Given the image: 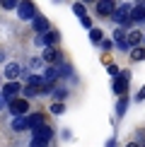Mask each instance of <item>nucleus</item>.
Instances as JSON below:
<instances>
[{
  "label": "nucleus",
  "instance_id": "obj_4",
  "mask_svg": "<svg viewBox=\"0 0 145 147\" xmlns=\"http://www.w3.org/2000/svg\"><path fill=\"white\" fill-rule=\"evenodd\" d=\"M22 89H24V84H22V82H5L3 87H0V96L5 99V104H10L12 99L22 96Z\"/></svg>",
  "mask_w": 145,
  "mask_h": 147
},
{
  "label": "nucleus",
  "instance_id": "obj_32",
  "mask_svg": "<svg viewBox=\"0 0 145 147\" xmlns=\"http://www.w3.org/2000/svg\"><path fill=\"white\" fill-rule=\"evenodd\" d=\"M136 101H145V87L138 89V94H136Z\"/></svg>",
  "mask_w": 145,
  "mask_h": 147
},
{
  "label": "nucleus",
  "instance_id": "obj_13",
  "mask_svg": "<svg viewBox=\"0 0 145 147\" xmlns=\"http://www.w3.org/2000/svg\"><path fill=\"white\" fill-rule=\"evenodd\" d=\"M44 123H46V116L41 111H32L27 116V128H29V130H36V128H41Z\"/></svg>",
  "mask_w": 145,
  "mask_h": 147
},
{
  "label": "nucleus",
  "instance_id": "obj_20",
  "mask_svg": "<svg viewBox=\"0 0 145 147\" xmlns=\"http://www.w3.org/2000/svg\"><path fill=\"white\" fill-rule=\"evenodd\" d=\"M89 41H92L94 46H99L102 41H104V32H102L99 27H94V29H89Z\"/></svg>",
  "mask_w": 145,
  "mask_h": 147
},
{
  "label": "nucleus",
  "instance_id": "obj_2",
  "mask_svg": "<svg viewBox=\"0 0 145 147\" xmlns=\"http://www.w3.org/2000/svg\"><path fill=\"white\" fill-rule=\"evenodd\" d=\"M7 113L12 116V118H24V116L32 113V106H29L27 99H22V96H17V99H12L7 104Z\"/></svg>",
  "mask_w": 145,
  "mask_h": 147
},
{
  "label": "nucleus",
  "instance_id": "obj_11",
  "mask_svg": "<svg viewBox=\"0 0 145 147\" xmlns=\"http://www.w3.org/2000/svg\"><path fill=\"white\" fill-rule=\"evenodd\" d=\"M32 29H34V34H46L48 29H51V22H48L46 17L39 12V15H36L34 20H32Z\"/></svg>",
  "mask_w": 145,
  "mask_h": 147
},
{
  "label": "nucleus",
  "instance_id": "obj_17",
  "mask_svg": "<svg viewBox=\"0 0 145 147\" xmlns=\"http://www.w3.org/2000/svg\"><path fill=\"white\" fill-rule=\"evenodd\" d=\"M128 104H131L128 94H126V96H119V99H116V118H123V116H126V111H128Z\"/></svg>",
  "mask_w": 145,
  "mask_h": 147
},
{
  "label": "nucleus",
  "instance_id": "obj_21",
  "mask_svg": "<svg viewBox=\"0 0 145 147\" xmlns=\"http://www.w3.org/2000/svg\"><path fill=\"white\" fill-rule=\"evenodd\" d=\"M131 60H133V63H143V60H145V46L133 48V51H131Z\"/></svg>",
  "mask_w": 145,
  "mask_h": 147
},
{
  "label": "nucleus",
  "instance_id": "obj_26",
  "mask_svg": "<svg viewBox=\"0 0 145 147\" xmlns=\"http://www.w3.org/2000/svg\"><path fill=\"white\" fill-rule=\"evenodd\" d=\"M80 24L87 29V32H89V29H94V22H92V17H89V15H85L82 20H80Z\"/></svg>",
  "mask_w": 145,
  "mask_h": 147
},
{
  "label": "nucleus",
  "instance_id": "obj_8",
  "mask_svg": "<svg viewBox=\"0 0 145 147\" xmlns=\"http://www.w3.org/2000/svg\"><path fill=\"white\" fill-rule=\"evenodd\" d=\"M53 135H56V130H53V128L48 125V123H44L41 128H36V130H32V138H36V140H44V142H48V145H51Z\"/></svg>",
  "mask_w": 145,
  "mask_h": 147
},
{
  "label": "nucleus",
  "instance_id": "obj_28",
  "mask_svg": "<svg viewBox=\"0 0 145 147\" xmlns=\"http://www.w3.org/2000/svg\"><path fill=\"white\" fill-rule=\"evenodd\" d=\"M34 46L46 48V39H44V34H36V36H34Z\"/></svg>",
  "mask_w": 145,
  "mask_h": 147
},
{
  "label": "nucleus",
  "instance_id": "obj_22",
  "mask_svg": "<svg viewBox=\"0 0 145 147\" xmlns=\"http://www.w3.org/2000/svg\"><path fill=\"white\" fill-rule=\"evenodd\" d=\"M36 96H41L39 89H34V87H24V89H22V99L32 101V99H36Z\"/></svg>",
  "mask_w": 145,
  "mask_h": 147
},
{
  "label": "nucleus",
  "instance_id": "obj_12",
  "mask_svg": "<svg viewBox=\"0 0 145 147\" xmlns=\"http://www.w3.org/2000/svg\"><path fill=\"white\" fill-rule=\"evenodd\" d=\"M41 80H44V84H58V80H60L58 68L56 65H46L44 72H41Z\"/></svg>",
  "mask_w": 145,
  "mask_h": 147
},
{
  "label": "nucleus",
  "instance_id": "obj_16",
  "mask_svg": "<svg viewBox=\"0 0 145 147\" xmlns=\"http://www.w3.org/2000/svg\"><path fill=\"white\" fill-rule=\"evenodd\" d=\"M68 94H70V89L65 87V84H56V87H53V92H51V96H53V101H56V104H65Z\"/></svg>",
  "mask_w": 145,
  "mask_h": 147
},
{
  "label": "nucleus",
  "instance_id": "obj_3",
  "mask_svg": "<svg viewBox=\"0 0 145 147\" xmlns=\"http://www.w3.org/2000/svg\"><path fill=\"white\" fill-rule=\"evenodd\" d=\"M128 84H131V70H121L119 77H114L111 89H114L116 96H126V94H128Z\"/></svg>",
  "mask_w": 145,
  "mask_h": 147
},
{
  "label": "nucleus",
  "instance_id": "obj_23",
  "mask_svg": "<svg viewBox=\"0 0 145 147\" xmlns=\"http://www.w3.org/2000/svg\"><path fill=\"white\" fill-rule=\"evenodd\" d=\"M72 12H75V15L82 20V17L87 15V7H85V3H72Z\"/></svg>",
  "mask_w": 145,
  "mask_h": 147
},
{
  "label": "nucleus",
  "instance_id": "obj_34",
  "mask_svg": "<svg viewBox=\"0 0 145 147\" xmlns=\"http://www.w3.org/2000/svg\"><path fill=\"white\" fill-rule=\"evenodd\" d=\"M0 63H5V53L3 51H0Z\"/></svg>",
  "mask_w": 145,
  "mask_h": 147
},
{
  "label": "nucleus",
  "instance_id": "obj_19",
  "mask_svg": "<svg viewBox=\"0 0 145 147\" xmlns=\"http://www.w3.org/2000/svg\"><path fill=\"white\" fill-rule=\"evenodd\" d=\"M10 128H12L15 133H24V130H29V128H27V116H24V118H12Z\"/></svg>",
  "mask_w": 145,
  "mask_h": 147
},
{
  "label": "nucleus",
  "instance_id": "obj_14",
  "mask_svg": "<svg viewBox=\"0 0 145 147\" xmlns=\"http://www.w3.org/2000/svg\"><path fill=\"white\" fill-rule=\"evenodd\" d=\"M131 22H133V24H145V3H133Z\"/></svg>",
  "mask_w": 145,
  "mask_h": 147
},
{
  "label": "nucleus",
  "instance_id": "obj_7",
  "mask_svg": "<svg viewBox=\"0 0 145 147\" xmlns=\"http://www.w3.org/2000/svg\"><path fill=\"white\" fill-rule=\"evenodd\" d=\"M22 65L20 63H5V68H3V77L7 80V82H20V77H22Z\"/></svg>",
  "mask_w": 145,
  "mask_h": 147
},
{
  "label": "nucleus",
  "instance_id": "obj_31",
  "mask_svg": "<svg viewBox=\"0 0 145 147\" xmlns=\"http://www.w3.org/2000/svg\"><path fill=\"white\" fill-rule=\"evenodd\" d=\"M60 138H63L65 142H70V140H72V133L68 130V128H65V130H60Z\"/></svg>",
  "mask_w": 145,
  "mask_h": 147
},
{
  "label": "nucleus",
  "instance_id": "obj_25",
  "mask_svg": "<svg viewBox=\"0 0 145 147\" xmlns=\"http://www.w3.org/2000/svg\"><path fill=\"white\" fill-rule=\"evenodd\" d=\"M17 5H20L17 0H3V3H0V7H3V10H17Z\"/></svg>",
  "mask_w": 145,
  "mask_h": 147
},
{
  "label": "nucleus",
  "instance_id": "obj_9",
  "mask_svg": "<svg viewBox=\"0 0 145 147\" xmlns=\"http://www.w3.org/2000/svg\"><path fill=\"white\" fill-rule=\"evenodd\" d=\"M94 10H97V15L99 17H111L114 15V10H116V3H111V0H99V3H94Z\"/></svg>",
  "mask_w": 145,
  "mask_h": 147
},
{
  "label": "nucleus",
  "instance_id": "obj_15",
  "mask_svg": "<svg viewBox=\"0 0 145 147\" xmlns=\"http://www.w3.org/2000/svg\"><path fill=\"white\" fill-rule=\"evenodd\" d=\"M126 41H128L131 51L138 48V46H143V32H140V29H131V32H126Z\"/></svg>",
  "mask_w": 145,
  "mask_h": 147
},
{
  "label": "nucleus",
  "instance_id": "obj_10",
  "mask_svg": "<svg viewBox=\"0 0 145 147\" xmlns=\"http://www.w3.org/2000/svg\"><path fill=\"white\" fill-rule=\"evenodd\" d=\"M111 41H114V46L119 48V51H128L131 53V46H128V41H126V32L123 29H114V34H111Z\"/></svg>",
  "mask_w": 145,
  "mask_h": 147
},
{
  "label": "nucleus",
  "instance_id": "obj_5",
  "mask_svg": "<svg viewBox=\"0 0 145 147\" xmlns=\"http://www.w3.org/2000/svg\"><path fill=\"white\" fill-rule=\"evenodd\" d=\"M36 15H39V10H36V5L29 3V0H22V3L17 5V17H20L22 22H32Z\"/></svg>",
  "mask_w": 145,
  "mask_h": 147
},
{
  "label": "nucleus",
  "instance_id": "obj_27",
  "mask_svg": "<svg viewBox=\"0 0 145 147\" xmlns=\"http://www.w3.org/2000/svg\"><path fill=\"white\" fill-rule=\"evenodd\" d=\"M106 72H109V75H111V77H119V72H121V68H119L116 63H109V65H106Z\"/></svg>",
  "mask_w": 145,
  "mask_h": 147
},
{
  "label": "nucleus",
  "instance_id": "obj_24",
  "mask_svg": "<svg viewBox=\"0 0 145 147\" xmlns=\"http://www.w3.org/2000/svg\"><path fill=\"white\" fill-rule=\"evenodd\" d=\"M48 111H51L53 116H63V113H65V104H56V101H53Z\"/></svg>",
  "mask_w": 145,
  "mask_h": 147
},
{
  "label": "nucleus",
  "instance_id": "obj_29",
  "mask_svg": "<svg viewBox=\"0 0 145 147\" xmlns=\"http://www.w3.org/2000/svg\"><path fill=\"white\" fill-rule=\"evenodd\" d=\"M29 147H51V145H48V142H44V140L32 138V140H29Z\"/></svg>",
  "mask_w": 145,
  "mask_h": 147
},
{
  "label": "nucleus",
  "instance_id": "obj_33",
  "mask_svg": "<svg viewBox=\"0 0 145 147\" xmlns=\"http://www.w3.org/2000/svg\"><path fill=\"white\" fill-rule=\"evenodd\" d=\"M116 145H119V140H116V135H114V138H109V140H106V145H104V147H116Z\"/></svg>",
  "mask_w": 145,
  "mask_h": 147
},
{
  "label": "nucleus",
  "instance_id": "obj_1",
  "mask_svg": "<svg viewBox=\"0 0 145 147\" xmlns=\"http://www.w3.org/2000/svg\"><path fill=\"white\" fill-rule=\"evenodd\" d=\"M131 10H133V3H119L116 10H114V15L109 17V20L116 24L119 29L131 32V27H133V22H131Z\"/></svg>",
  "mask_w": 145,
  "mask_h": 147
},
{
  "label": "nucleus",
  "instance_id": "obj_18",
  "mask_svg": "<svg viewBox=\"0 0 145 147\" xmlns=\"http://www.w3.org/2000/svg\"><path fill=\"white\" fill-rule=\"evenodd\" d=\"M44 39H46V46H58V41H60V32L51 27V29L44 34Z\"/></svg>",
  "mask_w": 145,
  "mask_h": 147
},
{
  "label": "nucleus",
  "instance_id": "obj_35",
  "mask_svg": "<svg viewBox=\"0 0 145 147\" xmlns=\"http://www.w3.org/2000/svg\"><path fill=\"white\" fill-rule=\"evenodd\" d=\"M143 46H145V34H143Z\"/></svg>",
  "mask_w": 145,
  "mask_h": 147
},
{
  "label": "nucleus",
  "instance_id": "obj_6",
  "mask_svg": "<svg viewBox=\"0 0 145 147\" xmlns=\"http://www.w3.org/2000/svg\"><path fill=\"white\" fill-rule=\"evenodd\" d=\"M41 60H44L46 65H58V63H63V53H60L56 46H46L44 51H41Z\"/></svg>",
  "mask_w": 145,
  "mask_h": 147
},
{
  "label": "nucleus",
  "instance_id": "obj_30",
  "mask_svg": "<svg viewBox=\"0 0 145 147\" xmlns=\"http://www.w3.org/2000/svg\"><path fill=\"white\" fill-rule=\"evenodd\" d=\"M99 48H102V51H111V48H114V41H111V39H104V41L99 44Z\"/></svg>",
  "mask_w": 145,
  "mask_h": 147
}]
</instances>
